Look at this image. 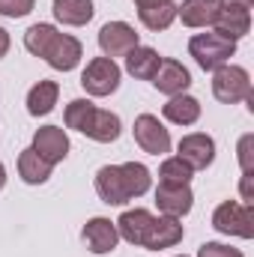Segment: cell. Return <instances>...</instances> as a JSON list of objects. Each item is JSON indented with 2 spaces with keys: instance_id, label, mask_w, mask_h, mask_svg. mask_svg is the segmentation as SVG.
<instances>
[{
  "instance_id": "6da1fadb",
  "label": "cell",
  "mask_w": 254,
  "mask_h": 257,
  "mask_svg": "<svg viewBox=\"0 0 254 257\" xmlns=\"http://www.w3.org/2000/svg\"><path fill=\"white\" fill-rule=\"evenodd\" d=\"M153 174L141 162H123V165H105L96 171V194L108 206H123L129 200L150 192Z\"/></svg>"
},
{
  "instance_id": "7a4b0ae2",
  "label": "cell",
  "mask_w": 254,
  "mask_h": 257,
  "mask_svg": "<svg viewBox=\"0 0 254 257\" xmlns=\"http://www.w3.org/2000/svg\"><path fill=\"white\" fill-rule=\"evenodd\" d=\"M189 54L194 57V63L203 72H215L218 66L230 63V57L236 54V42L221 36L218 30L212 33H197L189 39Z\"/></svg>"
},
{
  "instance_id": "3957f363",
  "label": "cell",
  "mask_w": 254,
  "mask_h": 257,
  "mask_svg": "<svg viewBox=\"0 0 254 257\" xmlns=\"http://www.w3.org/2000/svg\"><path fill=\"white\" fill-rule=\"evenodd\" d=\"M212 96L224 105H236L245 102L251 96V75L248 69L233 63H224L212 72Z\"/></svg>"
},
{
  "instance_id": "277c9868",
  "label": "cell",
  "mask_w": 254,
  "mask_h": 257,
  "mask_svg": "<svg viewBox=\"0 0 254 257\" xmlns=\"http://www.w3.org/2000/svg\"><path fill=\"white\" fill-rule=\"evenodd\" d=\"M212 227L224 236H239V239H251L254 236V212L248 203L239 200H224L215 206L212 212Z\"/></svg>"
},
{
  "instance_id": "5b68a950",
  "label": "cell",
  "mask_w": 254,
  "mask_h": 257,
  "mask_svg": "<svg viewBox=\"0 0 254 257\" xmlns=\"http://www.w3.org/2000/svg\"><path fill=\"white\" fill-rule=\"evenodd\" d=\"M120 81H123V69L111 57H93L87 63V69L81 72V87L96 99H105V96L117 93Z\"/></svg>"
},
{
  "instance_id": "8992f818",
  "label": "cell",
  "mask_w": 254,
  "mask_h": 257,
  "mask_svg": "<svg viewBox=\"0 0 254 257\" xmlns=\"http://www.w3.org/2000/svg\"><path fill=\"white\" fill-rule=\"evenodd\" d=\"M215 30L227 39H242L251 30V6L248 3H236V0H221L218 6V18H215Z\"/></svg>"
},
{
  "instance_id": "52a82bcc",
  "label": "cell",
  "mask_w": 254,
  "mask_h": 257,
  "mask_svg": "<svg viewBox=\"0 0 254 257\" xmlns=\"http://www.w3.org/2000/svg\"><path fill=\"white\" fill-rule=\"evenodd\" d=\"M141 39L135 33V27L126 24V21H108L102 30H99V48L105 57H126L132 48H138Z\"/></svg>"
},
{
  "instance_id": "ba28073f",
  "label": "cell",
  "mask_w": 254,
  "mask_h": 257,
  "mask_svg": "<svg viewBox=\"0 0 254 257\" xmlns=\"http://www.w3.org/2000/svg\"><path fill=\"white\" fill-rule=\"evenodd\" d=\"M135 141H138V147L144 150V153H150V156H165V153H171V135H168V128L159 123V117H153V114H141L138 120H135Z\"/></svg>"
},
{
  "instance_id": "9c48e42d",
  "label": "cell",
  "mask_w": 254,
  "mask_h": 257,
  "mask_svg": "<svg viewBox=\"0 0 254 257\" xmlns=\"http://www.w3.org/2000/svg\"><path fill=\"white\" fill-rule=\"evenodd\" d=\"M177 150H180V159L189 165L191 171H203V168H209L212 159H215V141H212L206 132L183 135L180 144H177Z\"/></svg>"
},
{
  "instance_id": "30bf717a",
  "label": "cell",
  "mask_w": 254,
  "mask_h": 257,
  "mask_svg": "<svg viewBox=\"0 0 254 257\" xmlns=\"http://www.w3.org/2000/svg\"><path fill=\"white\" fill-rule=\"evenodd\" d=\"M84 245L93 251V254H111L114 248H117V242H120V233H117V224L111 221V218H102V215H96V218H90L87 224H84Z\"/></svg>"
},
{
  "instance_id": "8fae6325",
  "label": "cell",
  "mask_w": 254,
  "mask_h": 257,
  "mask_svg": "<svg viewBox=\"0 0 254 257\" xmlns=\"http://www.w3.org/2000/svg\"><path fill=\"white\" fill-rule=\"evenodd\" d=\"M81 57H84L81 42L75 36H69V33H57L42 60L51 66V69H57V72H72L75 66L81 63Z\"/></svg>"
},
{
  "instance_id": "7c38bea8",
  "label": "cell",
  "mask_w": 254,
  "mask_h": 257,
  "mask_svg": "<svg viewBox=\"0 0 254 257\" xmlns=\"http://www.w3.org/2000/svg\"><path fill=\"white\" fill-rule=\"evenodd\" d=\"M117 233H120V239H126L132 245H147V236H150V230H153V224H156V215L150 212V209H126L117 221Z\"/></svg>"
},
{
  "instance_id": "4fadbf2b",
  "label": "cell",
  "mask_w": 254,
  "mask_h": 257,
  "mask_svg": "<svg viewBox=\"0 0 254 257\" xmlns=\"http://www.w3.org/2000/svg\"><path fill=\"white\" fill-rule=\"evenodd\" d=\"M153 87L162 96H180V93H186L191 87V75L180 60H162L159 72L153 75Z\"/></svg>"
},
{
  "instance_id": "5bb4252c",
  "label": "cell",
  "mask_w": 254,
  "mask_h": 257,
  "mask_svg": "<svg viewBox=\"0 0 254 257\" xmlns=\"http://www.w3.org/2000/svg\"><path fill=\"white\" fill-rule=\"evenodd\" d=\"M33 150L48 162V165H57L69 156V135L60 126H42L33 135Z\"/></svg>"
},
{
  "instance_id": "9a60e30c",
  "label": "cell",
  "mask_w": 254,
  "mask_h": 257,
  "mask_svg": "<svg viewBox=\"0 0 254 257\" xmlns=\"http://www.w3.org/2000/svg\"><path fill=\"white\" fill-rule=\"evenodd\" d=\"M191 200H194V194H191L189 186L159 183V189H156V206H159V212H162V215H171V218L189 215Z\"/></svg>"
},
{
  "instance_id": "2e32d148",
  "label": "cell",
  "mask_w": 254,
  "mask_h": 257,
  "mask_svg": "<svg viewBox=\"0 0 254 257\" xmlns=\"http://www.w3.org/2000/svg\"><path fill=\"white\" fill-rule=\"evenodd\" d=\"M218 6L221 0H183V6H177V18H183L186 27H212Z\"/></svg>"
},
{
  "instance_id": "e0dca14e",
  "label": "cell",
  "mask_w": 254,
  "mask_h": 257,
  "mask_svg": "<svg viewBox=\"0 0 254 257\" xmlns=\"http://www.w3.org/2000/svg\"><path fill=\"white\" fill-rule=\"evenodd\" d=\"M177 242H183V224L180 218H171V215H159L150 236H147V245L150 251H159V248H174Z\"/></svg>"
},
{
  "instance_id": "ac0fdd59",
  "label": "cell",
  "mask_w": 254,
  "mask_h": 257,
  "mask_svg": "<svg viewBox=\"0 0 254 257\" xmlns=\"http://www.w3.org/2000/svg\"><path fill=\"white\" fill-rule=\"evenodd\" d=\"M162 114H165V120H171L174 126H194V123L200 120V102H197L194 96L180 93V96H171L168 105H162Z\"/></svg>"
},
{
  "instance_id": "d6986e66",
  "label": "cell",
  "mask_w": 254,
  "mask_h": 257,
  "mask_svg": "<svg viewBox=\"0 0 254 257\" xmlns=\"http://www.w3.org/2000/svg\"><path fill=\"white\" fill-rule=\"evenodd\" d=\"M159 63H162L159 51L147 48V45H138L126 54V72L138 81H153V75L159 72Z\"/></svg>"
},
{
  "instance_id": "ffe728a7",
  "label": "cell",
  "mask_w": 254,
  "mask_h": 257,
  "mask_svg": "<svg viewBox=\"0 0 254 257\" xmlns=\"http://www.w3.org/2000/svg\"><path fill=\"white\" fill-rule=\"evenodd\" d=\"M57 96H60V84L57 81H39L30 87L27 93V114L30 117H45L54 111L57 105Z\"/></svg>"
},
{
  "instance_id": "44dd1931",
  "label": "cell",
  "mask_w": 254,
  "mask_h": 257,
  "mask_svg": "<svg viewBox=\"0 0 254 257\" xmlns=\"http://www.w3.org/2000/svg\"><path fill=\"white\" fill-rule=\"evenodd\" d=\"M51 168H54V165H48L33 147L21 150V156H18V177H21L27 186H42V183H48Z\"/></svg>"
},
{
  "instance_id": "7402d4cb",
  "label": "cell",
  "mask_w": 254,
  "mask_h": 257,
  "mask_svg": "<svg viewBox=\"0 0 254 257\" xmlns=\"http://www.w3.org/2000/svg\"><path fill=\"white\" fill-rule=\"evenodd\" d=\"M51 12H54V18H57L60 24L84 27V24L93 18L96 6H93V0H54V3H51Z\"/></svg>"
},
{
  "instance_id": "603a6c76",
  "label": "cell",
  "mask_w": 254,
  "mask_h": 257,
  "mask_svg": "<svg viewBox=\"0 0 254 257\" xmlns=\"http://www.w3.org/2000/svg\"><path fill=\"white\" fill-rule=\"evenodd\" d=\"M138 18L147 30H168L177 18V3L174 0H159V3H147V6H138Z\"/></svg>"
},
{
  "instance_id": "cb8c5ba5",
  "label": "cell",
  "mask_w": 254,
  "mask_h": 257,
  "mask_svg": "<svg viewBox=\"0 0 254 257\" xmlns=\"http://www.w3.org/2000/svg\"><path fill=\"white\" fill-rule=\"evenodd\" d=\"M120 132H123L120 117H117V114H111V111H102V108H96V111H93L90 123H87V128H84V135H87V138H93V141H99V144H111V141H117V138H120Z\"/></svg>"
},
{
  "instance_id": "d4e9b609",
  "label": "cell",
  "mask_w": 254,
  "mask_h": 257,
  "mask_svg": "<svg viewBox=\"0 0 254 257\" xmlns=\"http://www.w3.org/2000/svg\"><path fill=\"white\" fill-rule=\"evenodd\" d=\"M57 33H60V30H57L54 24H33V27H27V33H24V48H27L33 57H45V51H48V45L54 42Z\"/></svg>"
},
{
  "instance_id": "484cf974",
  "label": "cell",
  "mask_w": 254,
  "mask_h": 257,
  "mask_svg": "<svg viewBox=\"0 0 254 257\" xmlns=\"http://www.w3.org/2000/svg\"><path fill=\"white\" fill-rule=\"evenodd\" d=\"M191 177H194V171H191L189 165L180 159V156H171V159H165L162 162V168H159V183H171V186H189Z\"/></svg>"
},
{
  "instance_id": "4316f807",
  "label": "cell",
  "mask_w": 254,
  "mask_h": 257,
  "mask_svg": "<svg viewBox=\"0 0 254 257\" xmlns=\"http://www.w3.org/2000/svg\"><path fill=\"white\" fill-rule=\"evenodd\" d=\"M93 111H96V105H93L90 99H72V102L66 105V126L84 135V128L90 123Z\"/></svg>"
},
{
  "instance_id": "83f0119b",
  "label": "cell",
  "mask_w": 254,
  "mask_h": 257,
  "mask_svg": "<svg viewBox=\"0 0 254 257\" xmlns=\"http://www.w3.org/2000/svg\"><path fill=\"white\" fill-rule=\"evenodd\" d=\"M36 0H0V15L6 18H24L27 12H33Z\"/></svg>"
},
{
  "instance_id": "f1b7e54d",
  "label": "cell",
  "mask_w": 254,
  "mask_h": 257,
  "mask_svg": "<svg viewBox=\"0 0 254 257\" xmlns=\"http://www.w3.org/2000/svg\"><path fill=\"white\" fill-rule=\"evenodd\" d=\"M197 257H242V251L230 248V245H221V242H203Z\"/></svg>"
},
{
  "instance_id": "f546056e",
  "label": "cell",
  "mask_w": 254,
  "mask_h": 257,
  "mask_svg": "<svg viewBox=\"0 0 254 257\" xmlns=\"http://www.w3.org/2000/svg\"><path fill=\"white\" fill-rule=\"evenodd\" d=\"M251 147H254V135H242V141H239V165H242V174H251Z\"/></svg>"
},
{
  "instance_id": "4dcf8cb0",
  "label": "cell",
  "mask_w": 254,
  "mask_h": 257,
  "mask_svg": "<svg viewBox=\"0 0 254 257\" xmlns=\"http://www.w3.org/2000/svg\"><path fill=\"white\" fill-rule=\"evenodd\" d=\"M6 51H9V33L0 27V57H6Z\"/></svg>"
},
{
  "instance_id": "1f68e13d",
  "label": "cell",
  "mask_w": 254,
  "mask_h": 257,
  "mask_svg": "<svg viewBox=\"0 0 254 257\" xmlns=\"http://www.w3.org/2000/svg\"><path fill=\"white\" fill-rule=\"evenodd\" d=\"M3 186H6V168L0 165V189H3Z\"/></svg>"
},
{
  "instance_id": "d6a6232c",
  "label": "cell",
  "mask_w": 254,
  "mask_h": 257,
  "mask_svg": "<svg viewBox=\"0 0 254 257\" xmlns=\"http://www.w3.org/2000/svg\"><path fill=\"white\" fill-rule=\"evenodd\" d=\"M147 3H159V0H135V6H147Z\"/></svg>"
},
{
  "instance_id": "836d02e7",
  "label": "cell",
  "mask_w": 254,
  "mask_h": 257,
  "mask_svg": "<svg viewBox=\"0 0 254 257\" xmlns=\"http://www.w3.org/2000/svg\"><path fill=\"white\" fill-rule=\"evenodd\" d=\"M183 257H186V254H183Z\"/></svg>"
}]
</instances>
